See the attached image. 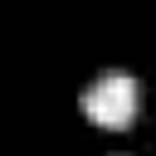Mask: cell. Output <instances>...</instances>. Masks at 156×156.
Masks as SVG:
<instances>
[{"label": "cell", "instance_id": "cell-1", "mask_svg": "<svg viewBox=\"0 0 156 156\" xmlns=\"http://www.w3.org/2000/svg\"><path fill=\"white\" fill-rule=\"evenodd\" d=\"M83 117L107 127V132L132 127V117H136V78L132 73H102L83 93Z\"/></svg>", "mask_w": 156, "mask_h": 156}]
</instances>
